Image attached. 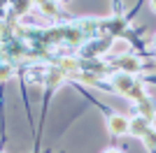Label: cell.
Returning <instances> with one entry per match:
<instances>
[{"label":"cell","instance_id":"obj_1","mask_svg":"<svg viewBox=\"0 0 156 153\" xmlns=\"http://www.w3.org/2000/svg\"><path fill=\"white\" fill-rule=\"evenodd\" d=\"M114 88L121 93V95H126V97H133V100H140V97H144V90H142V83L140 81H135L133 79V74H117L114 76Z\"/></svg>","mask_w":156,"mask_h":153},{"label":"cell","instance_id":"obj_2","mask_svg":"<svg viewBox=\"0 0 156 153\" xmlns=\"http://www.w3.org/2000/svg\"><path fill=\"white\" fill-rule=\"evenodd\" d=\"M107 127H110V134H114V137L128 134V118L121 114H112L110 121H107Z\"/></svg>","mask_w":156,"mask_h":153},{"label":"cell","instance_id":"obj_3","mask_svg":"<svg viewBox=\"0 0 156 153\" xmlns=\"http://www.w3.org/2000/svg\"><path fill=\"white\" fill-rule=\"evenodd\" d=\"M137 116H142L144 121H154L156 118V104H154V100H151V97H140V100H137Z\"/></svg>","mask_w":156,"mask_h":153},{"label":"cell","instance_id":"obj_4","mask_svg":"<svg viewBox=\"0 0 156 153\" xmlns=\"http://www.w3.org/2000/svg\"><path fill=\"white\" fill-rule=\"evenodd\" d=\"M147 130H151V123L144 121L142 116H135V118H130V121H128V132H133L135 137H142Z\"/></svg>","mask_w":156,"mask_h":153},{"label":"cell","instance_id":"obj_5","mask_svg":"<svg viewBox=\"0 0 156 153\" xmlns=\"http://www.w3.org/2000/svg\"><path fill=\"white\" fill-rule=\"evenodd\" d=\"M142 139H144V146H147V151L156 153V130L151 127V130H147V132L142 134Z\"/></svg>","mask_w":156,"mask_h":153},{"label":"cell","instance_id":"obj_6","mask_svg":"<svg viewBox=\"0 0 156 153\" xmlns=\"http://www.w3.org/2000/svg\"><path fill=\"white\" fill-rule=\"evenodd\" d=\"M128 49H130V42H128V39H114V42H112V51L119 53V56H126Z\"/></svg>","mask_w":156,"mask_h":153},{"label":"cell","instance_id":"obj_7","mask_svg":"<svg viewBox=\"0 0 156 153\" xmlns=\"http://www.w3.org/2000/svg\"><path fill=\"white\" fill-rule=\"evenodd\" d=\"M40 9H44V14H58L61 12V5H56V2H40Z\"/></svg>","mask_w":156,"mask_h":153},{"label":"cell","instance_id":"obj_8","mask_svg":"<svg viewBox=\"0 0 156 153\" xmlns=\"http://www.w3.org/2000/svg\"><path fill=\"white\" fill-rule=\"evenodd\" d=\"M9 74H12V67L9 65H0V79H7Z\"/></svg>","mask_w":156,"mask_h":153},{"label":"cell","instance_id":"obj_9","mask_svg":"<svg viewBox=\"0 0 156 153\" xmlns=\"http://www.w3.org/2000/svg\"><path fill=\"white\" fill-rule=\"evenodd\" d=\"M105 153H121V151H119V148H107Z\"/></svg>","mask_w":156,"mask_h":153},{"label":"cell","instance_id":"obj_10","mask_svg":"<svg viewBox=\"0 0 156 153\" xmlns=\"http://www.w3.org/2000/svg\"><path fill=\"white\" fill-rule=\"evenodd\" d=\"M151 9H154V12H156V0H154V2H151Z\"/></svg>","mask_w":156,"mask_h":153}]
</instances>
